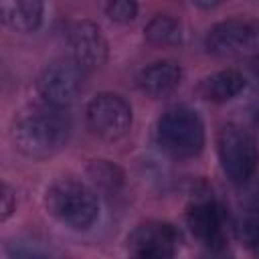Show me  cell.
Returning a JSON list of instances; mask_svg holds the SVG:
<instances>
[{"mask_svg": "<svg viewBox=\"0 0 259 259\" xmlns=\"http://www.w3.org/2000/svg\"><path fill=\"white\" fill-rule=\"evenodd\" d=\"M239 237L245 247L259 257V206L247 208L239 221Z\"/></svg>", "mask_w": 259, "mask_h": 259, "instance_id": "obj_16", "label": "cell"}, {"mask_svg": "<svg viewBox=\"0 0 259 259\" xmlns=\"http://www.w3.org/2000/svg\"><path fill=\"white\" fill-rule=\"evenodd\" d=\"M200 259H233V253L229 251L227 243H223V245L204 247V253H202Z\"/></svg>", "mask_w": 259, "mask_h": 259, "instance_id": "obj_20", "label": "cell"}, {"mask_svg": "<svg viewBox=\"0 0 259 259\" xmlns=\"http://www.w3.org/2000/svg\"><path fill=\"white\" fill-rule=\"evenodd\" d=\"M67 45L71 61L83 71H93L105 65L109 47L103 30L91 20H75L67 26Z\"/></svg>", "mask_w": 259, "mask_h": 259, "instance_id": "obj_8", "label": "cell"}, {"mask_svg": "<svg viewBox=\"0 0 259 259\" xmlns=\"http://www.w3.org/2000/svg\"><path fill=\"white\" fill-rule=\"evenodd\" d=\"M132 105L117 93H99L85 107V121L93 136L115 142L127 136L132 127Z\"/></svg>", "mask_w": 259, "mask_h": 259, "instance_id": "obj_6", "label": "cell"}, {"mask_svg": "<svg viewBox=\"0 0 259 259\" xmlns=\"http://www.w3.org/2000/svg\"><path fill=\"white\" fill-rule=\"evenodd\" d=\"M245 87V77L237 69H223L212 75H206L198 81L196 93L200 99L210 103H225L237 97Z\"/></svg>", "mask_w": 259, "mask_h": 259, "instance_id": "obj_12", "label": "cell"}, {"mask_svg": "<svg viewBox=\"0 0 259 259\" xmlns=\"http://www.w3.org/2000/svg\"><path fill=\"white\" fill-rule=\"evenodd\" d=\"M253 75L259 79V59H257V61H253Z\"/></svg>", "mask_w": 259, "mask_h": 259, "instance_id": "obj_22", "label": "cell"}, {"mask_svg": "<svg viewBox=\"0 0 259 259\" xmlns=\"http://www.w3.org/2000/svg\"><path fill=\"white\" fill-rule=\"evenodd\" d=\"M14 210H16V196H14L12 188L4 184V190H2V221H8Z\"/></svg>", "mask_w": 259, "mask_h": 259, "instance_id": "obj_19", "label": "cell"}, {"mask_svg": "<svg viewBox=\"0 0 259 259\" xmlns=\"http://www.w3.org/2000/svg\"><path fill=\"white\" fill-rule=\"evenodd\" d=\"M219 160L227 178L235 184L247 182L259 166V148L255 138L237 123H227L219 132Z\"/></svg>", "mask_w": 259, "mask_h": 259, "instance_id": "obj_5", "label": "cell"}, {"mask_svg": "<svg viewBox=\"0 0 259 259\" xmlns=\"http://www.w3.org/2000/svg\"><path fill=\"white\" fill-rule=\"evenodd\" d=\"M194 6H200V8H214L217 2H194Z\"/></svg>", "mask_w": 259, "mask_h": 259, "instance_id": "obj_21", "label": "cell"}, {"mask_svg": "<svg viewBox=\"0 0 259 259\" xmlns=\"http://www.w3.org/2000/svg\"><path fill=\"white\" fill-rule=\"evenodd\" d=\"M105 14L109 16V20L119 22V24H127L138 16V4L132 0H115V2H107L105 4Z\"/></svg>", "mask_w": 259, "mask_h": 259, "instance_id": "obj_18", "label": "cell"}, {"mask_svg": "<svg viewBox=\"0 0 259 259\" xmlns=\"http://www.w3.org/2000/svg\"><path fill=\"white\" fill-rule=\"evenodd\" d=\"M204 49L221 59H259V22L251 18H227L208 28Z\"/></svg>", "mask_w": 259, "mask_h": 259, "instance_id": "obj_4", "label": "cell"}, {"mask_svg": "<svg viewBox=\"0 0 259 259\" xmlns=\"http://www.w3.org/2000/svg\"><path fill=\"white\" fill-rule=\"evenodd\" d=\"M144 36L150 45L166 49V47H176L184 38V30L178 18L172 14H156L150 18V22L144 28Z\"/></svg>", "mask_w": 259, "mask_h": 259, "instance_id": "obj_14", "label": "cell"}, {"mask_svg": "<svg viewBox=\"0 0 259 259\" xmlns=\"http://www.w3.org/2000/svg\"><path fill=\"white\" fill-rule=\"evenodd\" d=\"M255 127L259 130V109H257V113H255Z\"/></svg>", "mask_w": 259, "mask_h": 259, "instance_id": "obj_23", "label": "cell"}, {"mask_svg": "<svg viewBox=\"0 0 259 259\" xmlns=\"http://www.w3.org/2000/svg\"><path fill=\"white\" fill-rule=\"evenodd\" d=\"M71 134V115L63 107L36 103L22 109L10 125L14 148L26 158L42 160L61 152Z\"/></svg>", "mask_w": 259, "mask_h": 259, "instance_id": "obj_1", "label": "cell"}, {"mask_svg": "<svg viewBox=\"0 0 259 259\" xmlns=\"http://www.w3.org/2000/svg\"><path fill=\"white\" fill-rule=\"evenodd\" d=\"M186 223L190 233L204 245H223L227 243L225 233V210L214 198H198L190 204L186 212Z\"/></svg>", "mask_w": 259, "mask_h": 259, "instance_id": "obj_10", "label": "cell"}, {"mask_svg": "<svg viewBox=\"0 0 259 259\" xmlns=\"http://www.w3.org/2000/svg\"><path fill=\"white\" fill-rule=\"evenodd\" d=\"M83 85H85V71L73 61H65V59L49 63L36 79V91L42 103L63 109H67L81 95Z\"/></svg>", "mask_w": 259, "mask_h": 259, "instance_id": "obj_7", "label": "cell"}, {"mask_svg": "<svg viewBox=\"0 0 259 259\" xmlns=\"http://www.w3.org/2000/svg\"><path fill=\"white\" fill-rule=\"evenodd\" d=\"M87 174L93 184H97L101 190H107V192L111 190L115 192L123 184V172L107 160H93L87 168Z\"/></svg>", "mask_w": 259, "mask_h": 259, "instance_id": "obj_15", "label": "cell"}, {"mask_svg": "<svg viewBox=\"0 0 259 259\" xmlns=\"http://www.w3.org/2000/svg\"><path fill=\"white\" fill-rule=\"evenodd\" d=\"M45 206L61 225L85 231L99 219V200L95 190L77 178H59L45 192Z\"/></svg>", "mask_w": 259, "mask_h": 259, "instance_id": "obj_2", "label": "cell"}, {"mask_svg": "<svg viewBox=\"0 0 259 259\" xmlns=\"http://www.w3.org/2000/svg\"><path fill=\"white\" fill-rule=\"evenodd\" d=\"M182 81V69L174 61H156L144 67L138 75V87L152 99L168 97L178 89Z\"/></svg>", "mask_w": 259, "mask_h": 259, "instance_id": "obj_11", "label": "cell"}, {"mask_svg": "<svg viewBox=\"0 0 259 259\" xmlns=\"http://www.w3.org/2000/svg\"><path fill=\"white\" fill-rule=\"evenodd\" d=\"M4 249L8 259H53L38 243L28 239H12L6 243Z\"/></svg>", "mask_w": 259, "mask_h": 259, "instance_id": "obj_17", "label": "cell"}, {"mask_svg": "<svg viewBox=\"0 0 259 259\" xmlns=\"http://www.w3.org/2000/svg\"><path fill=\"white\" fill-rule=\"evenodd\" d=\"M42 2L38 0H4L0 14L6 26L18 32H32L42 22Z\"/></svg>", "mask_w": 259, "mask_h": 259, "instance_id": "obj_13", "label": "cell"}, {"mask_svg": "<svg viewBox=\"0 0 259 259\" xmlns=\"http://www.w3.org/2000/svg\"><path fill=\"white\" fill-rule=\"evenodd\" d=\"M176 245V229L168 223L158 221L140 225L130 237V247L136 259H174Z\"/></svg>", "mask_w": 259, "mask_h": 259, "instance_id": "obj_9", "label": "cell"}, {"mask_svg": "<svg viewBox=\"0 0 259 259\" xmlns=\"http://www.w3.org/2000/svg\"><path fill=\"white\" fill-rule=\"evenodd\" d=\"M156 140L158 146L172 158H194L204 146V123L192 107L172 105L158 119Z\"/></svg>", "mask_w": 259, "mask_h": 259, "instance_id": "obj_3", "label": "cell"}]
</instances>
